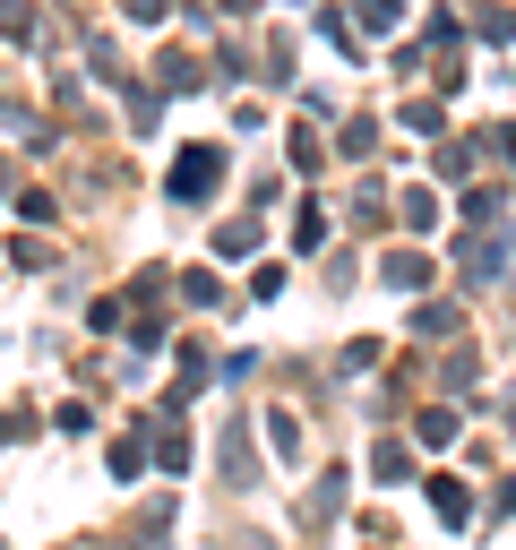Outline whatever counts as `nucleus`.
Segmentation results:
<instances>
[{
  "label": "nucleus",
  "instance_id": "f257e3e1",
  "mask_svg": "<svg viewBox=\"0 0 516 550\" xmlns=\"http://www.w3.org/2000/svg\"><path fill=\"white\" fill-rule=\"evenodd\" d=\"M215 181H224V155L215 147H190L181 164H172V198H207Z\"/></svg>",
  "mask_w": 516,
  "mask_h": 550
},
{
  "label": "nucleus",
  "instance_id": "f03ea898",
  "mask_svg": "<svg viewBox=\"0 0 516 550\" xmlns=\"http://www.w3.org/2000/svg\"><path fill=\"white\" fill-rule=\"evenodd\" d=\"M430 508L448 516V525H465V516H473V499H465V482H448V473H439V482H430Z\"/></svg>",
  "mask_w": 516,
  "mask_h": 550
},
{
  "label": "nucleus",
  "instance_id": "7ed1b4c3",
  "mask_svg": "<svg viewBox=\"0 0 516 550\" xmlns=\"http://www.w3.org/2000/svg\"><path fill=\"white\" fill-rule=\"evenodd\" d=\"M387 284H396V293H413V284H422V258H413V250L387 258Z\"/></svg>",
  "mask_w": 516,
  "mask_h": 550
},
{
  "label": "nucleus",
  "instance_id": "20e7f679",
  "mask_svg": "<svg viewBox=\"0 0 516 550\" xmlns=\"http://www.w3.org/2000/svg\"><path fill=\"white\" fill-rule=\"evenodd\" d=\"M405 224H413V233H430V224H439V207H430V190H413V198H405Z\"/></svg>",
  "mask_w": 516,
  "mask_h": 550
},
{
  "label": "nucleus",
  "instance_id": "39448f33",
  "mask_svg": "<svg viewBox=\"0 0 516 550\" xmlns=\"http://www.w3.org/2000/svg\"><path fill=\"white\" fill-rule=\"evenodd\" d=\"M456 439V413H422V447H448Z\"/></svg>",
  "mask_w": 516,
  "mask_h": 550
},
{
  "label": "nucleus",
  "instance_id": "423d86ee",
  "mask_svg": "<svg viewBox=\"0 0 516 550\" xmlns=\"http://www.w3.org/2000/svg\"><path fill=\"white\" fill-rule=\"evenodd\" d=\"M405 18V0H362V26H396Z\"/></svg>",
  "mask_w": 516,
  "mask_h": 550
},
{
  "label": "nucleus",
  "instance_id": "0eeeda50",
  "mask_svg": "<svg viewBox=\"0 0 516 550\" xmlns=\"http://www.w3.org/2000/svg\"><path fill=\"white\" fill-rule=\"evenodd\" d=\"M129 18H164V0H121Z\"/></svg>",
  "mask_w": 516,
  "mask_h": 550
},
{
  "label": "nucleus",
  "instance_id": "6e6552de",
  "mask_svg": "<svg viewBox=\"0 0 516 550\" xmlns=\"http://www.w3.org/2000/svg\"><path fill=\"white\" fill-rule=\"evenodd\" d=\"M224 9H258V0H224Z\"/></svg>",
  "mask_w": 516,
  "mask_h": 550
}]
</instances>
